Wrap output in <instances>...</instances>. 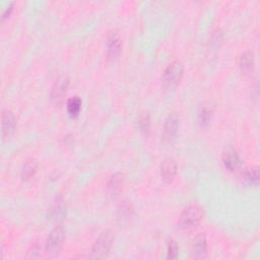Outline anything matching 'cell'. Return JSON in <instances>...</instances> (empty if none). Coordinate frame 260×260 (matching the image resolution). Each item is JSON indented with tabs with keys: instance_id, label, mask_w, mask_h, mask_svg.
Instances as JSON below:
<instances>
[{
	"instance_id": "21",
	"label": "cell",
	"mask_w": 260,
	"mask_h": 260,
	"mask_svg": "<svg viewBox=\"0 0 260 260\" xmlns=\"http://www.w3.org/2000/svg\"><path fill=\"white\" fill-rule=\"evenodd\" d=\"M139 125H140V128H141L142 131H147V130L150 129V125H151L150 117L148 116L141 117L139 120Z\"/></svg>"
},
{
	"instance_id": "7",
	"label": "cell",
	"mask_w": 260,
	"mask_h": 260,
	"mask_svg": "<svg viewBox=\"0 0 260 260\" xmlns=\"http://www.w3.org/2000/svg\"><path fill=\"white\" fill-rule=\"evenodd\" d=\"M15 124H16V119L14 114L9 110L4 111L2 115V124H1L3 139H7L12 135L15 128Z\"/></svg>"
},
{
	"instance_id": "6",
	"label": "cell",
	"mask_w": 260,
	"mask_h": 260,
	"mask_svg": "<svg viewBox=\"0 0 260 260\" xmlns=\"http://www.w3.org/2000/svg\"><path fill=\"white\" fill-rule=\"evenodd\" d=\"M208 254V242L203 234H198L192 244V256L195 259H203Z\"/></svg>"
},
{
	"instance_id": "15",
	"label": "cell",
	"mask_w": 260,
	"mask_h": 260,
	"mask_svg": "<svg viewBox=\"0 0 260 260\" xmlns=\"http://www.w3.org/2000/svg\"><path fill=\"white\" fill-rule=\"evenodd\" d=\"M82 109V100L79 97H73L67 102V110L71 116H78Z\"/></svg>"
},
{
	"instance_id": "1",
	"label": "cell",
	"mask_w": 260,
	"mask_h": 260,
	"mask_svg": "<svg viewBox=\"0 0 260 260\" xmlns=\"http://www.w3.org/2000/svg\"><path fill=\"white\" fill-rule=\"evenodd\" d=\"M203 210L198 206H190L185 209L179 217V226L183 230H189L196 227L202 219Z\"/></svg>"
},
{
	"instance_id": "19",
	"label": "cell",
	"mask_w": 260,
	"mask_h": 260,
	"mask_svg": "<svg viewBox=\"0 0 260 260\" xmlns=\"http://www.w3.org/2000/svg\"><path fill=\"white\" fill-rule=\"evenodd\" d=\"M212 119V110L208 107H204L201 109L198 115V122L200 126H207Z\"/></svg>"
},
{
	"instance_id": "20",
	"label": "cell",
	"mask_w": 260,
	"mask_h": 260,
	"mask_svg": "<svg viewBox=\"0 0 260 260\" xmlns=\"http://www.w3.org/2000/svg\"><path fill=\"white\" fill-rule=\"evenodd\" d=\"M168 256L170 258H174V259L178 258V256H179V247H178V245L175 241H171L168 245Z\"/></svg>"
},
{
	"instance_id": "10",
	"label": "cell",
	"mask_w": 260,
	"mask_h": 260,
	"mask_svg": "<svg viewBox=\"0 0 260 260\" xmlns=\"http://www.w3.org/2000/svg\"><path fill=\"white\" fill-rule=\"evenodd\" d=\"M177 173V163L173 159H167L161 166L162 178L166 182H171Z\"/></svg>"
},
{
	"instance_id": "14",
	"label": "cell",
	"mask_w": 260,
	"mask_h": 260,
	"mask_svg": "<svg viewBox=\"0 0 260 260\" xmlns=\"http://www.w3.org/2000/svg\"><path fill=\"white\" fill-rule=\"evenodd\" d=\"M254 64V54L252 52H245L240 58V67L243 71H249Z\"/></svg>"
},
{
	"instance_id": "2",
	"label": "cell",
	"mask_w": 260,
	"mask_h": 260,
	"mask_svg": "<svg viewBox=\"0 0 260 260\" xmlns=\"http://www.w3.org/2000/svg\"><path fill=\"white\" fill-rule=\"evenodd\" d=\"M113 234L107 231L100 235L91 249L92 258H105L112 248Z\"/></svg>"
},
{
	"instance_id": "16",
	"label": "cell",
	"mask_w": 260,
	"mask_h": 260,
	"mask_svg": "<svg viewBox=\"0 0 260 260\" xmlns=\"http://www.w3.org/2000/svg\"><path fill=\"white\" fill-rule=\"evenodd\" d=\"M119 219L120 220H129L130 218L132 217V215H133V210H132V207L131 204H129L127 202H124V204H122L119 212Z\"/></svg>"
},
{
	"instance_id": "3",
	"label": "cell",
	"mask_w": 260,
	"mask_h": 260,
	"mask_svg": "<svg viewBox=\"0 0 260 260\" xmlns=\"http://www.w3.org/2000/svg\"><path fill=\"white\" fill-rule=\"evenodd\" d=\"M65 239V231L62 227L55 228L49 235L46 243V251L50 257H56Z\"/></svg>"
},
{
	"instance_id": "9",
	"label": "cell",
	"mask_w": 260,
	"mask_h": 260,
	"mask_svg": "<svg viewBox=\"0 0 260 260\" xmlns=\"http://www.w3.org/2000/svg\"><path fill=\"white\" fill-rule=\"evenodd\" d=\"M121 50V39L117 33H112L107 40V55L111 59H115Z\"/></svg>"
},
{
	"instance_id": "11",
	"label": "cell",
	"mask_w": 260,
	"mask_h": 260,
	"mask_svg": "<svg viewBox=\"0 0 260 260\" xmlns=\"http://www.w3.org/2000/svg\"><path fill=\"white\" fill-rule=\"evenodd\" d=\"M68 87V79L67 78H61L59 79L56 83H55L53 88H52V100L56 103L59 104L64 95L66 94V90Z\"/></svg>"
},
{
	"instance_id": "17",
	"label": "cell",
	"mask_w": 260,
	"mask_h": 260,
	"mask_svg": "<svg viewBox=\"0 0 260 260\" xmlns=\"http://www.w3.org/2000/svg\"><path fill=\"white\" fill-rule=\"evenodd\" d=\"M37 170V163L35 161H31L25 164L22 170V178L23 180H29L32 176H34Z\"/></svg>"
},
{
	"instance_id": "18",
	"label": "cell",
	"mask_w": 260,
	"mask_h": 260,
	"mask_svg": "<svg viewBox=\"0 0 260 260\" xmlns=\"http://www.w3.org/2000/svg\"><path fill=\"white\" fill-rule=\"evenodd\" d=\"M244 179L250 184H258L259 181V169L258 167H252L251 169L247 170L244 174Z\"/></svg>"
},
{
	"instance_id": "5",
	"label": "cell",
	"mask_w": 260,
	"mask_h": 260,
	"mask_svg": "<svg viewBox=\"0 0 260 260\" xmlns=\"http://www.w3.org/2000/svg\"><path fill=\"white\" fill-rule=\"evenodd\" d=\"M179 128V119L175 114L170 115L166 120L165 126H164V133L163 138L166 142H172L178 132Z\"/></svg>"
},
{
	"instance_id": "13",
	"label": "cell",
	"mask_w": 260,
	"mask_h": 260,
	"mask_svg": "<svg viewBox=\"0 0 260 260\" xmlns=\"http://www.w3.org/2000/svg\"><path fill=\"white\" fill-rule=\"evenodd\" d=\"M122 183H123V176L121 174L114 175L112 178H111L108 185L109 192L112 195H116L121 190Z\"/></svg>"
},
{
	"instance_id": "8",
	"label": "cell",
	"mask_w": 260,
	"mask_h": 260,
	"mask_svg": "<svg viewBox=\"0 0 260 260\" xmlns=\"http://www.w3.org/2000/svg\"><path fill=\"white\" fill-rule=\"evenodd\" d=\"M66 207L62 197H58L54 200L49 211V218L52 221H60L65 217Z\"/></svg>"
},
{
	"instance_id": "12",
	"label": "cell",
	"mask_w": 260,
	"mask_h": 260,
	"mask_svg": "<svg viewBox=\"0 0 260 260\" xmlns=\"http://www.w3.org/2000/svg\"><path fill=\"white\" fill-rule=\"evenodd\" d=\"M222 162H224L226 168L230 171H236L241 166V159L238 153L232 148L227 150L222 155Z\"/></svg>"
},
{
	"instance_id": "4",
	"label": "cell",
	"mask_w": 260,
	"mask_h": 260,
	"mask_svg": "<svg viewBox=\"0 0 260 260\" xmlns=\"http://www.w3.org/2000/svg\"><path fill=\"white\" fill-rule=\"evenodd\" d=\"M183 70H184V66L181 61L177 60L172 62L168 67H167L164 73L165 87L169 88L176 87L181 81V78L183 76Z\"/></svg>"
}]
</instances>
